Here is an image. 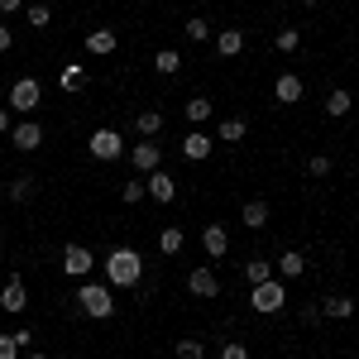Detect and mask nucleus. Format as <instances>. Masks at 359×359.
<instances>
[{
    "instance_id": "nucleus-39",
    "label": "nucleus",
    "mask_w": 359,
    "mask_h": 359,
    "mask_svg": "<svg viewBox=\"0 0 359 359\" xmlns=\"http://www.w3.org/2000/svg\"><path fill=\"white\" fill-rule=\"evenodd\" d=\"M10 48H15V34H10V29L0 25V53H10Z\"/></svg>"
},
{
    "instance_id": "nucleus-17",
    "label": "nucleus",
    "mask_w": 359,
    "mask_h": 359,
    "mask_svg": "<svg viewBox=\"0 0 359 359\" xmlns=\"http://www.w3.org/2000/svg\"><path fill=\"white\" fill-rule=\"evenodd\" d=\"M34 192H39V177H34V172H20V177L5 187V196H10V201H34Z\"/></svg>"
},
{
    "instance_id": "nucleus-34",
    "label": "nucleus",
    "mask_w": 359,
    "mask_h": 359,
    "mask_svg": "<svg viewBox=\"0 0 359 359\" xmlns=\"http://www.w3.org/2000/svg\"><path fill=\"white\" fill-rule=\"evenodd\" d=\"M139 196H144V177H135V182H125V187H120V201H130V206H135Z\"/></svg>"
},
{
    "instance_id": "nucleus-9",
    "label": "nucleus",
    "mask_w": 359,
    "mask_h": 359,
    "mask_svg": "<svg viewBox=\"0 0 359 359\" xmlns=\"http://www.w3.org/2000/svg\"><path fill=\"white\" fill-rule=\"evenodd\" d=\"M302 77H297V72H283V77H278L273 82V101L278 106H297V101H302Z\"/></svg>"
},
{
    "instance_id": "nucleus-44",
    "label": "nucleus",
    "mask_w": 359,
    "mask_h": 359,
    "mask_svg": "<svg viewBox=\"0 0 359 359\" xmlns=\"http://www.w3.org/2000/svg\"><path fill=\"white\" fill-rule=\"evenodd\" d=\"M0 201H5V187H0Z\"/></svg>"
},
{
    "instance_id": "nucleus-6",
    "label": "nucleus",
    "mask_w": 359,
    "mask_h": 359,
    "mask_svg": "<svg viewBox=\"0 0 359 359\" xmlns=\"http://www.w3.org/2000/svg\"><path fill=\"white\" fill-rule=\"evenodd\" d=\"M130 163H135L144 177H149V172H158V168H163V144H154V139L135 144V149H130Z\"/></svg>"
},
{
    "instance_id": "nucleus-13",
    "label": "nucleus",
    "mask_w": 359,
    "mask_h": 359,
    "mask_svg": "<svg viewBox=\"0 0 359 359\" xmlns=\"http://www.w3.org/2000/svg\"><path fill=\"white\" fill-rule=\"evenodd\" d=\"M201 249H206L211 259H225V249H230V235H225V225H206V230H201Z\"/></svg>"
},
{
    "instance_id": "nucleus-37",
    "label": "nucleus",
    "mask_w": 359,
    "mask_h": 359,
    "mask_svg": "<svg viewBox=\"0 0 359 359\" xmlns=\"http://www.w3.org/2000/svg\"><path fill=\"white\" fill-rule=\"evenodd\" d=\"M321 321V302H306V311H302V326H316Z\"/></svg>"
},
{
    "instance_id": "nucleus-5",
    "label": "nucleus",
    "mask_w": 359,
    "mask_h": 359,
    "mask_svg": "<svg viewBox=\"0 0 359 359\" xmlns=\"http://www.w3.org/2000/svg\"><path fill=\"white\" fill-rule=\"evenodd\" d=\"M86 149H91V158H101V163H115V158L125 154V139L115 135V130H96V135L86 139Z\"/></svg>"
},
{
    "instance_id": "nucleus-1",
    "label": "nucleus",
    "mask_w": 359,
    "mask_h": 359,
    "mask_svg": "<svg viewBox=\"0 0 359 359\" xmlns=\"http://www.w3.org/2000/svg\"><path fill=\"white\" fill-rule=\"evenodd\" d=\"M106 278H111V287H135L144 278V254L130 245H115L106 254Z\"/></svg>"
},
{
    "instance_id": "nucleus-36",
    "label": "nucleus",
    "mask_w": 359,
    "mask_h": 359,
    "mask_svg": "<svg viewBox=\"0 0 359 359\" xmlns=\"http://www.w3.org/2000/svg\"><path fill=\"white\" fill-rule=\"evenodd\" d=\"M0 359H20V345H15V335H0Z\"/></svg>"
},
{
    "instance_id": "nucleus-30",
    "label": "nucleus",
    "mask_w": 359,
    "mask_h": 359,
    "mask_svg": "<svg viewBox=\"0 0 359 359\" xmlns=\"http://www.w3.org/2000/svg\"><path fill=\"white\" fill-rule=\"evenodd\" d=\"M187 39H192V43H206V39H211V25H206L201 15H192V20H187Z\"/></svg>"
},
{
    "instance_id": "nucleus-38",
    "label": "nucleus",
    "mask_w": 359,
    "mask_h": 359,
    "mask_svg": "<svg viewBox=\"0 0 359 359\" xmlns=\"http://www.w3.org/2000/svg\"><path fill=\"white\" fill-rule=\"evenodd\" d=\"M10 335H15V345H20V355H25L29 345H34V331H10Z\"/></svg>"
},
{
    "instance_id": "nucleus-4",
    "label": "nucleus",
    "mask_w": 359,
    "mask_h": 359,
    "mask_svg": "<svg viewBox=\"0 0 359 359\" xmlns=\"http://www.w3.org/2000/svg\"><path fill=\"white\" fill-rule=\"evenodd\" d=\"M39 101H43V86H39V77H20V82L10 86V111L34 115V111H39Z\"/></svg>"
},
{
    "instance_id": "nucleus-20",
    "label": "nucleus",
    "mask_w": 359,
    "mask_h": 359,
    "mask_svg": "<svg viewBox=\"0 0 359 359\" xmlns=\"http://www.w3.org/2000/svg\"><path fill=\"white\" fill-rule=\"evenodd\" d=\"M25 302H29L25 283H20V278H10V283H5V292H0V306H5V311H25Z\"/></svg>"
},
{
    "instance_id": "nucleus-16",
    "label": "nucleus",
    "mask_w": 359,
    "mask_h": 359,
    "mask_svg": "<svg viewBox=\"0 0 359 359\" xmlns=\"http://www.w3.org/2000/svg\"><path fill=\"white\" fill-rule=\"evenodd\" d=\"M240 221H245L249 230H264V225H269V201H264V196H254V201H245Z\"/></svg>"
},
{
    "instance_id": "nucleus-18",
    "label": "nucleus",
    "mask_w": 359,
    "mask_h": 359,
    "mask_svg": "<svg viewBox=\"0 0 359 359\" xmlns=\"http://www.w3.org/2000/svg\"><path fill=\"white\" fill-rule=\"evenodd\" d=\"M245 135H249V125L240 120V115H225L221 125H216V139H221V144H240Z\"/></svg>"
},
{
    "instance_id": "nucleus-32",
    "label": "nucleus",
    "mask_w": 359,
    "mask_h": 359,
    "mask_svg": "<svg viewBox=\"0 0 359 359\" xmlns=\"http://www.w3.org/2000/svg\"><path fill=\"white\" fill-rule=\"evenodd\" d=\"M201 355H206L201 340H177V359H201Z\"/></svg>"
},
{
    "instance_id": "nucleus-14",
    "label": "nucleus",
    "mask_w": 359,
    "mask_h": 359,
    "mask_svg": "<svg viewBox=\"0 0 359 359\" xmlns=\"http://www.w3.org/2000/svg\"><path fill=\"white\" fill-rule=\"evenodd\" d=\"M321 316H331V321H345V316H355V297H345V292H331V297H321Z\"/></svg>"
},
{
    "instance_id": "nucleus-11",
    "label": "nucleus",
    "mask_w": 359,
    "mask_h": 359,
    "mask_svg": "<svg viewBox=\"0 0 359 359\" xmlns=\"http://www.w3.org/2000/svg\"><path fill=\"white\" fill-rule=\"evenodd\" d=\"M187 292H192V297H216V292H221V278L211 273V269H192V273H187Z\"/></svg>"
},
{
    "instance_id": "nucleus-35",
    "label": "nucleus",
    "mask_w": 359,
    "mask_h": 359,
    "mask_svg": "<svg viewBox=\"0 0 359 359\" xmlns=\"http://www.w3.org/2000/svg\"><path fill=\"white\" fill-rule=\"evenodd\" d=\"M221 359H249V350H245V345H240V340H225Z\"/></svg>"
},
{
    "instance_id": "nucleus-41",
    "label": "nucleus",
    "mask_w": 359,
    "mask_h": 359,
    "mask_svg": "<svg viewBox=\"0 0 359 359\" xmlns=\"http://www.w3.org/2000/svg\"><path fill=\"white\" fill-rule=\"evenodd\" d=\"M29 0H0V10H5V15H15V10H25Z\"/></svg>"
},
{
    "instance_id": "nucleus-15",
    "label": "nucleus",
    "mask_w": 359,
    "mask_h": 359,
    "mask_svg": "<svg viewBox=\"0 0 359 359\" xmlns=\"http://www.w3.org/2000/svg\"><path fill=\"white\" fill-rule=\"evenodd\" d=\"M216 53L221 57H240L245 53V29H221V34H216Z\"/></svg>"
},
{
    "instance_id": "nucleus-12",
    "label": "nucleus",
    "mask_w": 359,
    "mask_h": 359,
    "mask_svg": "<svg viewBox=\"0 0 359 359\" xmlns=\"http://www.w3.org/2000/svg\"><path fill=\"white\" fill-rule=\"evenodd\" d=\"M144 192L154 196V201H172V196H177V182H172V177H168L163 168H158V172H149V177H144Z\"/></svg>"
},
{
    "instance_id": "nucleus-23",
    "label": "nucleus",
    "mask_w": 359,
    "mask_h": 359,
    "mask_svg": "<svg viewBox=\"0 0 359 359\" xmlns=\"http://www.w3.org/2000/svg\"><path fill=\"white\" fill-rule=\"evenodd\" d=\"M350 106H355V101H350V91H345V86H335L331 96H326V115H331V120L350 115Z\"/></svg>"
},
{
    "instance_id": "nucleus-33",
    "label": "nucleus",
    "mask_w": 359,
    "mask_h": 359,
    "mask_svg": "<svg viewBox=\"0 0 359 359\" xmlns=\"http://www.w3.org/2000/svg\"><path fill=\"white\" fill-rule=\"evenodd\" d=\"M306 172H311V177H326V172H331V158H326V154H311V158H306Z\"/></svg>"
},
{
    "instance_id": "nucleus-31",
    "label": "nucleus",
    "mask_w": 359,
    "mask_h": 359,
    "mask_svg": "<svg viewBox=\"0 0 359 359\" xmlns=\"http://www.w3.org/2000/svg\"><path fill=\"white\" fill-rule=\"evenodd\" d=\"M278 53H292V48H297V43H302V34H297V29H278Z\"/></svg>"
},
{
    "instance_id": "nucleus-3",
    "label": "nucleus",
    "mask_w": 359,
    "mask_h": 359,
    "mask_svg": "<svg viewBox=\"0 0 359 359\" xmlns=\"http://www.w3.org/2000/svg\"><path fill=\"white\" fill-rule=\"evenodd\" d=\"M249 306H254V311H264V316H273V311H283V306H287V287H283V283H273V278H269V283H254Z\"/></svg>"
},
{
    "instance_id": "nucleus-22",
    "label": "nucleus",
    "mask_w": 359,
    "mask_h": 359,
    "mask_svg": "<svg viewBox=\"0 0 359 359\" xmlns=\"http://www.w3.org/2000/svg\"><path fill=\"white\" fill-rule=\"evenodd\" d=\"M135 130L144 139H158V135H163V115H158V111H139L135 115Z\"/></svg>"
},
{
    "instance_id": "nucleus-28",
    "label": "nucleus",
    "mask_w": 359,
    "mask_h": 359,
    "mask_svg": "<svg viewBox=\"0 0 359 359\" xmlns=\"http://www.w3.org/2000/svg\"><path fill=\"white\" fill-rule=\"evenodd\" d=\"M182 111H187V120H192V125H201V120H211V111H216V106H211L206 96H192V101H187Z\"/></svg>"
},
{
    "instance_id": "nucleus-25",
    "label": "nucleus",
    "mask_w": 359,
    "mask_h": 359,
    "mask_svg": "<svg viewBox=\"0 0 359 359\" xmlns=\"http://www.w3.org/2000/svg\"><path fill=\"white\" fill-rule=\"evenodd\" d=\"M57 86H62V91H82V86H86V67L67 62V67H62V77H57Z\"/></svg>"
},
{
    "instance_id": "nucleus-40",
    "label": "nucleus",
    "mask_w": 359,
    "mask_h": 359,
    "mask_svg": "<svg viewBox=\"0 0 359 359\" xmlns=\"http://www.w3.org/2000/svg\"><path fill=\"white\" fill-rule=\"evenodd\" d=\"M10 130H15V120H10V111H5V106H0V139L10 135Z\"/></svg>"
},
{
    "instance_id": "nucleus-21",
    "label": "nucleus",
    "mask_w": 359,
    "mask_h": 359,
    "mask_svg": "<svg viewBox=\"0 0 359 359\" xmlns=\"http://www.w3.org/2000/svg\"><path fill=\"white\" fill-rule=\"evenodd\" d=\"M273 264H278V273H283V278H302V273H306V254H297V249L278 254Z\"/></svg>"
},
{
    "instance_id": "nucleus-26",
    "label": "nucleus",
    "mask_w": 359,
    "mask_h": 359,
    "mask_svg": "<svg viewBox=\"0 0 359 359\" xmlns=\"http://www.w3.org/2000/svg\"><path fill=\"white\" fill-rule=\"evenodd\" d=\"M182 245H187V235H182V225H168L163 235H158V249H163V254H182Z\"/></svg>"
},
{
    "instance_id": "nucleus-2",
    "label": "nucleus",
    "mask_w": 359,
    "mask_h": 359,
    "mask_svg": "<svg viewBox=\"0 0 359 359\" xmlns=\"http://www.w3.org/2000/svg\"><path fill=\"white\" fill-rule=\"evenodd\" d=\"M77 306H82L86 316L106 321V316H115V287H106V283H86L82 292H77Z\"/></svg>"
},
{
    "instance_id": "nucleus-42",
    "label": "nucleus",
    "mask_w": 359,
    "mask_h": 359,
    "mask_svg": "<svg viewBox=\"0 0 359 359\" xmlns=\"http://www.w3.org/2000/svg\"><path fill=\"white\" fill-rule=\"evenodd\" d=\"M25 359H48V355H34V350H29V355H25Z\"/></svg>"
},
{
    "instance_id": "nucleus-7",
    "label": "nucleus",
    "mask_w": 359,
    "mask_h": 359,
    "mask_svg": "<svg viewBox=\"0 0 359 359\" xmlns=\"http://www.w3.org/2000/svg\"><path fill=\"white\" fill-rule=\"evenodd\" d=\"M91 264H96V254H91L86 245H67V249H62V273H67V278H86V273H91Z\"/></svg>"
},
{
    "instance_id": "nucleus-24",
    "label": "nucleus",
    "mask_w": 359,
    "mask_h": 359,
    "mask_svg": "<svg viewBox=\"0 0 359 359\" xmlns=\"http://www.w3.org/2000/svg\"><path fill=\"white\" fill-rule=\"evenodd\" d=\"M177 67H182V53H177V48H158V53H154V72H163V77H172Z\"/></svg>"
},
{
    "instance_id": "nucleus-29",
    "label": "nucleus",
    "mask_w": 359,
    "mask_h": 359,
    "mask_svg": "<svg viewBox=\"0 0 359 359\" xmlns=\"http://www.w3.org/2000/svg\"><path fill=\"white\" fill-rule=\"evenodd\" d=\"M25 15H29V25H34V29H48V25H53V10H48L43 0H39V5H25Z\"/></svg>"
},
{
    "instance_id": "nucleus-10",
    "label": "nucleus",
    "mask_w": 359,
    "mask_h": 359,
    "mask_svg": "<svg viewBox=\"0 0 359 359\" xmlns=\"http://www.w3.org/2000/svg\"><path fill=\"white\" fill-rule=\"evenodd\" d=\"M211 149H216V139L201 135V130H192V135L182 139V158H187V163H201V158H211Z\"/></svg>"
},
{
    "instance_id": "nucleus-43",
    "label": "nucleus",
    "mask_w": 359,
    "mask_h": 359,
    "mask_svg": "<svg viewBox=\"0 0 359 359\" xmlns=\"http://www.w3.org/2000/svg\"><path fill=\"white\" fill-rule=\"evenodd\" d=\"M297 5H316V0H297Z\"/></svg>"
},
{
    "instance_id": "nucleus-8",
    "label": "nucleus",
    "mask_w": 359,
    "mask_h": 359,
    "mask_svg": "<svg viewBox=\"0 0 359 359\" xmlns=\"http://www.w3.org/2000/svg\"><path fill=\"white\" fill-rule=\"evenodd\" d=\"M10 144H15V149H25V154H34V149H39V144H43V125H39V120H20V125H15V130H10Z\"/></svg>"
},
{
    "instance_id": "nucleus-19",
    "label": "nucleus",
    "mask_w": 359,
    "mask_h": 359,
    "mask_svg": "<svg viewBox=\"0 0 359 359\" xmlns=\"http://www.w3.org/2000/svg\"><path fill=\"white\" fill-rule=\"evenodd\" d=\"M86 53H96V57L115 53V29H91L86 34Z\"/></svg>"
},
{
    "instance_id": "nucleus-27",
    "label": "nucleus",
    "mask_w": 359,
    "mask_h": 359,
    "mask_svg": "<svg viewBox=\"0 0 359 359\" xmlns=\"http://www.w3.org/2000/svg\"><path fill=\"white\" fill-rule=\"evenodd\" d=\"M245 278H249V283H269V278H273V259H249Z\"/></svg>"
}]
</instances>
